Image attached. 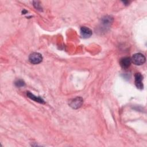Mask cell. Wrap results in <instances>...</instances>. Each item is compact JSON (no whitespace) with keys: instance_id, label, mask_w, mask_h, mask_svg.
I'll use <instances>...</instances> for the list:
<instances>
[{"instance_id":"6da1fadb","label":"cell","mask_w":147,"mask_h":147,"mask_svg":"<svg viewBox=\"0 0 147 147\" xmlns=\"http://www.w3.org/2000/svg\"><path fill=\"white\" fill-rule=\"evenodd\" d=\"M131 61L135 65H141L145 62V57L141 53H137L132 56Z\"/></svg>"},{"instance_id":"7a4b0ae2","label":"cell","mask_w":147,"mask_h":147,"mask_svg":"<svg viewBox=\"0 0 147 147\" xmlns=\"http://www.w3.org/2000/svg\"><path fill=\"white\" fill-rule=\"evenodd\" d=\"M29 60L32 64H37L42 61V56L38 52H33L29 55Z\"/></svg>"},{"instance_id":"3957f363","label":"cell","mask_w":147,"mask_h":147,"mask_svg":"<svg viewBox=\"0 0 147 147\" xmlns=\"http://www.w3.org/2000/svg\"><path fill=\"white\" fill-rule=\"evenodd\" d=\"M83 103V99L81 97H76L73 99H72L69 103V105L74 109H77L81 107Z\"/></svg>"},{"instance_id":"277c9868","label":"cell","mask_w":147,"mask_h":147,"mask_svg":"<svg viewBox=\"0 0 147 147\" xmlns=\"http://www.w3.org/2000/svg\"><path fill=\"white\" fill-rule=\"evenodd\" d=\"M135 78V85L138 89H142L144 85L142 83L143 77L140 73H136L134 75Z\"/></svg>"},{"instance_id":"5b68a950","label":"cell","mask_w":147,"mask_h":147,"mask_svg":"<svg viewBox=\"0 0 147 147\" xmlns=\"http://www.w3.org/2000/svg\"><path fill=\"white\" fill-rule=\"evenodd\" d=\"M131 63V58L129 57H122L119 60V64L121 66V67L123 69L128 68L130 67Z\"/></svg>"},{"instance_id":"8992f818","label":"cell","mask_w":147,"mask_h":147,"mask_svg":"<svg viewBox=\"0 0 147 147\" xmlns=\"http://www.w3.org/2000/svg\"><path fill=\"white\" fill-rule=\"evenodd\" d=\"M80 34L83 38H87L91 36V35L92 34V32L90 28L86 26H82L80 28Z\"/></svg>"},{"instance_id":"52a82bcc","label":"cell","mask_w":147,"mask_h":147,"mask_svg":"<svg viewBox=\"0 0 147 147\" xmlns=\"http://www.w3.org/2000/svg\"><path fill=\"white\" fill-rule=\"evenodd\" d=\"M113 18L110 16H106L102 20V24L105 26H109L113 22Z\"/></svg>"},{"instance_id":"ba28073f","label":"cell","mask_w":147,"mask_h":147,"mask_svg":"<svg viewBox=\"0 0 147 147\" xmlns=\"http://www.w3.org/2000/svg\"><path fill=\"white\" fill-rule=\"evenodd\" d=\"M27 96H28L29 98H30L31 99L34 100L35 102H38V103H45L44 100L42 98H40L39 96H36L34 95L33 94H32V93L30 92H27Z\"/></svg>"},{"instance_id":"9c48e42d","label":"cell","mask_w":147,"mask_h":147,"mask_svg":"<svg viewBox=\"0 0 147 147\" xmlns=\"http://www.w3.org/2000/svg\"><path fill=\"white\" fill-rule=\"evenodd\" d=\"M15 84L17 87H22V86H25V83L23 80H18L15 83Z\"/></svg>"},{"instance_id":"30bf717a","label":"cell","mask_w":147,"mask_h":147,"mask_svg":"<svg viewBox=\"0 0 147 147\" xmlns=\"http://www.w3.org/2000/svg\"><path fill=\"white\" fill-rule=\"evenodd\" d=\"M33 5L34 6L36 7V9H37V10H42V7H41L40 5L38 4V2H33Z\"/></svg>"}]
</instances>
